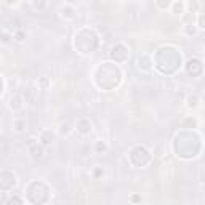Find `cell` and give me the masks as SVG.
Instances as JSON below:
<instances>
[{"label": "cell", "mask_w": 205, "mask_h": 205, "mask_svg": "<svg viewBox=\"0 0 205 205\" xmlns=\"http://www.w3.org/2000/svg\"><path fill=\"white\" fill-rule=\"evenodd\" d=\"M69 131H71L69 124H59V133L61 135H67Z\"/></svg>", "instance_id": "2"}, {"label": "cell", "mask_w": 205, "mask_h": 205, "mask_svg": "<svg viewBox=\"0 0 205 205\" xmlns=\"http://www.w3.org/2000/svg\"><path fill=\"white\" fill-rule=\"evenodd\" d=\"M26 34H23L21 32V30H18V32H15V35H13V39H15L16 40V42H24V40H26Z\"/></svg>", "instance_id": "1"}]
</instances>
